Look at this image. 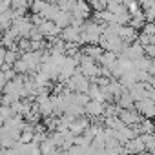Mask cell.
<instances>
[{
  "label": "cell",
  "mask_w": 155,
  "mask_h": 155,
  "mask_svg": "<svg viewBox=\"0 0 155 155\" xmlns=\"http://www.w3.org/2000/svg\"><path fill=\"white\" fill-rule=\"evenodd\" d=\"M66 88H69L75 93H88L90 88H91V81L88 79L86 75H82L81 71H77L71 79L66 82Z\"/></svg>",
  "instance_id": "1"
},
{
  "label": "cell",
  "mask_w": 155,
  "mask_h": 155,
  "mask_svg": "<svg viewBox=\"0 0 155 155\" xmlns=\"http://www.w3.org/2000/svg\"><path fill=\"white\" fill-rule=\"evenodd\" d=\"M90 13H91V6H90V2H86V0H79L77 8L71 11L73 18H77V20H86L90 17Z\"/></svg>",
  "instance_id": "6"
},
{
  "label": "cell",
  "mask_w": 155,
  "mask_h": 155,
  "mask_svg": "<svg viewBox=\"0 0 155 155\" xmlns=\"http://www.w3.org/2000/svg\"><path fill=\"white\" fill-rule=\"evenodd\" d=\"M117 104H119L122 110H131V108H135V99H133V95L126 90V91L117 99Z\"/></svg>",
  "instance_id": "14"
},
{
  "label": "cell",
  "mask_w": 155,
  "mask_h": 155,
  "mask_svg": "<svg viewBox=\"0 0 155 155\" xmlns=\"http://www.w3.org/2000/svg\"><path fill=\"white\" fill-rule=\"evenodd\" d=\"M119 117L122 119V122H124L126 126H137V124H140V122H142L140 113H139L135 108H131V110H122Z\"/></svg>",
  "instance_id": "5"
},
{
  "label": "cell",
  "mask_w": 155,
  "mask_h": 155,
  "mask_svg": "<svg viewBox=\"0 0 155 155\" xmlns=\"http://www.w3.org/2000/svg\"><path fill=\"white\" fill-rule=\"evenodd\" d=\"M146 99H150V101L155 102V88H151L150 84L146 86Z\"/></svg>",
  "instance_id": "19"
},
{
  "label": "cell",
  "mask_w": 155,
  "mask_h": 155,
  "mask_svg": "<svg viewBox=\"0 0 155 155\" xmlns=\"http://www.w3.org/2000/svg\"><path fill=\"white\" fill-rule=\"evenodd\" d=\"M133 64H135V69H140V71H150V69H151L153 60H151L150 57H146V55H144V57H140L139 60H135Z\"/></svg>",
  "instance_id": "16"
},
{
  "label": "cell",
  "mask_w": 155,
  "mask_h": 155,
  "mask_svg": "<svg viewBox=\"0 0 155 155\" xmlns=\"http://www.w3.org/2000/svg\"><path fill=\"white\" fill-rule=\"evenodd\" d=\"M119 37H120L126 44H133V42H137V38H139V37H137V29L131 28L130 24L119 28Z\"/></svg>",
  "instance_id": "8"
},
{
  "label": "cell",
  "mask_w": 155,
  "mask_h": 155,
  "mask_svg": "<svg viewBox=\"0 0 155 155\" xmlns=\"http://www.w3.org/2000/svg\"><path fill=\"white\" fill-rule=\"evenodd\" d=\"M144 49H146V57H150L151 60H155V44H150Z\"/></svg>",
  "instance_id": "18"
},
{
  "label": "cell",
  "mask_w": 155,
  "mask_h": 155,
  "mask_svg": "<svg viewBox=\"0 0 155 155\" xmlns=\"http://www.w3.org/2000/svg\"><path fill=\"white\" fill-rule=\"evenodd\" d=\"M42 33H44V37H48V38H53V37H60L62 35V28L60 26H57L53 20H44L40 26H37Z\"/></svg>",
  "instance_id": "4"
},
{
  "label": "cell",
  "mask_w": 155,
  "mask_h": 155,
  "mask_svg": "<svg viewBox=\"0 0 155 155\" xmlns=\"http://www.w3.org/2000/svg\"><path fill=\"white\" fill-rule=\"evenodd\" d=\"M144 17H146V22H155V4L144 11Z\"/></svg>",
  "instance_id": "17"
},
{
  "label": "cell",
  "mask_w": 155,
  "mask_h": 155,
  "mask_svg": "<svg viewBox=\"0 0 155 155\" xmlns=\"http://www.w3.org/2000/svg\"><path fill=\"white\" fill-rule=\"evenodd\" d=\"M146 150V144H144V140L140 139V137H135L133 140H128L126 144H124V151L128 153V155H139V153H142Z\"/></svg>",
  "instance_id": "7"
},
{
  "label": "cell",
  "mask_w": 155,
  "mask_h": 155,
  "mask_svg": "<svg viewBox=\"0 0 155 155\" xmlns=\"http://www.w3.org/2000/svg\"><path fill=\"white\" fill-rule=\"evenodd\" d=\"M48 2H51V4H57V6H60L64 0H48Z\"/></svg>",
  "instance_id": "20"
},
{
  "label": "cell",
  "mask_w": 155,
  "mask_h": 155,
  "mask_svg": "<svg viewBox=\"0 0 155 155\" xmlns=\"http://www.w3.org/2000/svg\"><path fill=\"white\" fill-rule=\"evenodd\" d=\"M150 73L155 77V60H153V64H151V69H150Z\"/></svg>",
  "instance_id": "21"
},
{
  "label": "cell",
  "mask_w": 155,
  "mask_h": 155,
  "mask_svg": "<svg viewBox=\"0 0 155 155\" xmlns=\"http://www.w3.org/2000/svg\"><path fill=\"white\" fill-rule=\"evenodd\" d=\"M57 26H60L62 29H66L68 26H71V22H73V15L69 13V11H64V9H60L58 11V15L55 17V20H53Z\"/></svg>",
  "instance_id": "12"
},
{
  "label": "cell",
  "mask_w": 155,
  "mask_h": 155,
  "mask_svg": "<svg viewBox=\"0 0 155 155\" xmlns=\"http://www.w3.org/2000/svg\"><path fill=\"white\" fill-rule=\"evenodd\" d=\"M84 110H86V113H88L90 117H101V115H104V111H106V102L90 101V104H88Z\"/></svg>",
  "instance_id": "9"
},
{
  "label": "cell",
  "mask_w": 155,
  "mask_h": 155,
  "mask_svg": "<svg viewBox=\"0 0 155 155\" xmlns=\"http://www.w3.org/2000/svg\"><path fill=\"white\" fill-rule=\"evenodd\" d=\"M82 53L84 55H88L90 58H93V60H101V57L104 55V49H102V46L101 44H88L84 49H82Z\"/></svg>",
  "instance_id": "11"
},
{
  "label": "cell",
  "mask_w": 155,
  "mask_h": 155,
  "mask_svg": "<svg viewBox=\"0 0 155 155\" xmlns=\"http://www.w3.org/2000/svg\"><path fill=\"white\" fill-rule=\"evenodd\" d=\"M108 88H110V91H111V95H113V99L117 101L124 91H126V88L120 84V81H117V79H111V82L108 84Z\"/></svg>",
  "instance_id": "15"
},
{
  "label": "cell",
  "mask_w": 155,
  "mask_h": 155,
  "mask_svg": "<svg viewBox=\"0 0 155 155\" xmlns=\"http://www.w3.org/2000/svg\"><path fill=\"white\" fill-rule=\"evenodd\" d=\"M135 110L144 115L146 119H153L155 117V102L150 101V99H142V101H137L135 102Z\"/></svg>",
  "instance_id": "3"
},
{
  "label": "cell",
  "mask_w": 155,
  "mask_h": 155,
  "mask_svg": "<svg viewBox=\"0 0 155 155\" xmlns=\"http://www.w3.org/2000/svg\"><path fill=\"white\" fill-rule=\"evenodd\" d=\"M117 62H119V57H117V53H113V51H104V55H102L101 60H99V64H101L102 68H108V69H111Z\"/></svg>",
  "instance_id": "13"
},
{
  "label": "cell",
  "mask_w": 155,
  "mask_h": 155,
  "mask_svg": "<svg viewBox=\"0 0 155 155\" xmlns=\"http://www.w3.org/2000/svg\"><path fill=\"white\" fill-rule=\"evenodd\" d=\"M146 55V49H144V46L137 40V42H133V44H128L126 46V49L122 51V57H126V58H130V60H139L140 57H144Z\"/></svg>",
  "instance_id": "2"
},
{
  "label": "cell",
  "mask_w": 155,
  "mask_h": 155,
  "mask_svg": "<svg viewBox=\"0 0 155 155\" xmlns=\"http://www.w3.org/2000/svg\"><path fill=\"white\" fill-rule=\"evenodd\" d=\"M91 124H90V120L86 119V117H79V119H75V122L69 126V130L75 133V135H84V131L90 128Z\"/></svg>",
  "instance_id": "10"
}]
</instances>
